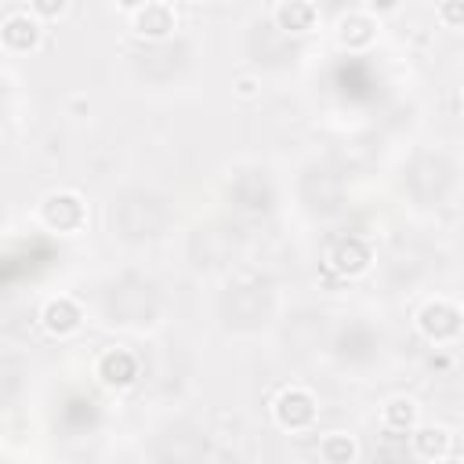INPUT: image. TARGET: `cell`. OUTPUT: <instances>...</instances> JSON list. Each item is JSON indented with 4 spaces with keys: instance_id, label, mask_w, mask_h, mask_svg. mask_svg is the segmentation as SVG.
<instances>
[{
    "instance_id": "cell-10",
    "label": "cell",
    "mask_w": 464,
    "mask_h": 464,
    "mask_svg": "<svg viewBox=\"0 0 464 464\" xmlns=\"http://www.w3.org/2000/svg\"><path fill=\"white\" fill-rule=\"evenodd\" d=\"M413 450L421 457H446L450 453V432L446 428H421L413 436Z\"/></svg>"
},
{
    "instance_id": "cell-16",
    "label": "cell",
    "mask_w": 464,
    "mask_h": 464,
    "mask_svg": "<svg viewBox=\"0 0 464 464\" xmlns=\"http://www.w3.org/2000/svg\"><path fill=\"white\" fill-rule=\"evenodd\" d=\"M149 0H120V8H127V12H138V8H146Z\"/></svg>"
},
{
    "instance_id": "cell-4",
    "label": "cell",
    "mask_w": 464,
    "mask_h": 464,
    "mask_svg": "<svg viewBox=\"0 0 464 464\" xmlns=\"http://www.w3.org/2000/svg\"><path fill=\"white\" fill-rule=\"evenodd\" d=\"M44 327H48L52 334H69L80 327V308L76 301L69 298H59V301H48V308H44Z\"/></svg>"
},
{
    "instance_id": "cell-12",
    "label": "cell",
    "mask_w": 464,
    "mask_h": 464,
    "mask_svg": "<svg viewBox=\"0 0 464 464\" xmlns=\"http://www.w3.org/2000/svg\"><path fill=\"white\" fill-rule=\"evenodd\" d=\"M319 453L327 457V460H352L356 457V443L348 436H331L327 443L319 446Z\"/></svg>"
},
{
    "instance_id": "cell-3",
    "label": "cell",
    "mask_w": 464,
    "mask_h": 464,
    "mask_svg": "<svg viewBox=\"0 0 464 464\" xmlns=\"http://www.w3.org/2000/svg\"><path fill=\"white\" fill-rule=\"evenodd\" d=\"M421 331L428 338H436V341H446V338H453L460 331V312L453 305H446V301H436V305H428L421 312Z\"/></svg>"
},
{
    "instance_id": "cell-1",
    "label": "cell",
    "mask_w": 464,
    "mask_h": 464,
    "mask_svg": "<svg viewBox=\"0 0 464 464\" xmlns=\"http://www.w3.org/2000/svg\"><path fill=\"white\" fill-rule=\"evenodd\" d=\"M316 417V399L305 392V388H287L280 399H276V421L284 428L298 432V428H308Z\"/></svg>"
},
{
    "instance_id": "cell-2",
    "label": "cell",
    "mask_w": 464,
    "mask_h": 464,
    "mask_svg": "<svg viewBox=\"0 0 464 464\" xmlns=\"http://www.w3.org/2000/svg\"><path fill=\"white\" fill-rule=\"evenodd\" d=\"M40 214H44V221H48L52 228H59V232H69V228L84 225V204L73 193H52L48 200H44Z\"/></svg>"
},
{
    "instance_id": "cell-7",
    "label": "cell",
    "mask_w": 464,
    "mask_h": 464,
    "mask_svg": "<svg viewBox=\"0 0 464 464\" xmlns=\"http://www.w3.org/2000/svg\"><path fill=\"white\" fill-rule=\"evenodd\" d=\"M102 381L106 385H131L134 378H138V363H134V356H127V352H109V356H102Z\"/></svg>"
},
{
    "instance_id": "cell-5",
    "label": "cell",
    "mask_w": 464,
    "mask_h": 464,
    "mask_svg": "<svg viewBox=\"0 0 464 464\" xmlns=\"http://www.w3.org/2000/svg\"><path fill=\"white\" fill-rule=\"evenodd\" d=\"M134 29L142 36H167L174 29V15H171L167 4H146L134 15Z\"/></svg>"
},
{
    "instance_id": "cell-15",
    "label": "cell",
    "mask_w": 464,
    "mask_h": 464,
    "mask_svg": "<svg viewBox=\"0 0 464 464\" xmlns=\"http://www.w3.org/2000/svg\"><path fill=\"white\" fill-rule=\"evenodd\" d=\"M236 91H240V95H254V80H251V76H244V80L236 84Z\"/></svg>"
},
{
    "instance_id": "cell-11",
    "label": "cell",
    "mask_w": 464,
    "mask_h": 464,
    "mask_svg": "<svg viewBox=\"0 0 464 464\" xmlns=\"http://www.w3.org/2000/svg\"><path fill=\"white\" fill-rule=\"evenodd\" d=\"M413 421H417V406H413L410 399H392V403L385 406V425H388V428L406 432Z\"/></svg>"
},
{
    "instance_id": "cell-17",
    "label": "cell",
    "mask_w": 464,
    "mask_h": 464,
    "mask_svg": "<svg viewBox=\"0 0 464 464\" xmlns=\"http://www.w3.org/2000/svg\"><path fill=\"white\" fill-rule=\"evenodd\" d=\"M370 4H374V12H392L396 0H370Z\"/></svg>"
},
{
    "instance_id": "cell-8",
    "label": "cell",
    "mask_w": 464,
    "mask_h": 464,
    "mask_svg": "<svg viewBox=\"0 0 464 464\" xmlns=\"http://www.w3.org/2000/svg\"><path fill=\"white\" fill-rule=\"evenodd\" d=\"M36 40H40V26H36L29 15H12V19L4 22V44H8V48L29 52Z\"/></svg>"
},
{
    "instance_id": "cell-14",
    "label": "cell",
    "mask_w": 464,
    "mask_h": 464,
    "mask_svg": "<svg viewBox=\"0 0 464 464\" xmlns=\"http://www.w3.org/2000/svg\"><path fill=\"white\" fill-rule=\"evenodd\" d=\"M33 12L44 15V19H55L66 12V0H33Z\"/></svg>"
},
{
    "instance_id": "cell-6",
    "label": "cell",
    "mask_w": 464,
    "mask_h": 464,
    "mask_svg": "<svg viewBox=\"0 0 464 464\" xmlns=\"http://www.w3.org/2000/svg\"><path fill=\"white\" fill-rule=\"evenodd\" d=\"M276 22L291 33H308L312 22H316V8L308 0H284L280 8H276Z\"/></svg>"
},
{
    "instance_id": "cell-13",
    "label": "cell",
    "mask_w": 464,
    "mask_h": 464,
    "mask_svg": "<svg viewBox=\"0 0 464 464\" xmlns=\"http://www.w3.org/2000/svg\"><path fill=\"white\" fill-rule=\"evenodd\" d=\"M439 19H443L446 26H464V0H443Z\"/></svg>"
},
{
    "instance_id": "cell-9",
    "label": "cell",
    "mask_w": 464,
    "mask_h": 464,
    "mask_svg": "<svg viewBox=\"0 0 464 464\" xmlns=\"http://www.w3.org/2000/svg\"><path fill=\"white\" fill-rule=\"evenodd\" d=\"M334 268L338 272H345V276H356V272H363L366 265H370V247L363 244V240H345L338 251H334Z\"/></svg>"
}]
</instances>
